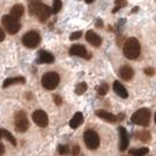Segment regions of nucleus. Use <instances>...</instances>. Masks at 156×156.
<instances>
[{"label": "nucleus", "mask_w": 156, "mask_h": 156, "mask_svg": "<svg viewBox=\"0 0 156 156\" xmlns=\"http://www.w3.org/2000/svg\"><path fill=\"white\" fill-rule=\"evenodd\" d=\"M30 13L32 16H38L40 21H46L48 19V16H51L52 11L47 5L42 4L39 0H32L30 1Z\"/></svg>", "instance_id": "obj_1"}, {"label": "nucleus", "mask_w": 156, "mask_h": 156, "mask_svg": "<svg viewBox=\"0 0 156 156\" xmlns=\"http://www.w3.org/2000/svg\"><path fill=\"white\" fill-rule=\"evenodd\" d=\"M141 45L136 38H129L126 40L123 46V54L129 60H135L140 56Z\"/></svg>", "instance_id": "obj_2"}, {"label": "nucleus", "mask_w": 156, "mask_h": 156, "mask_svg": "<svg viewBox=\"0 0 156 156\" xmlns=\"http://www.w3.org/2000/svg\"><path fill=\"white\" fill-rule=\"evenodd\" d=\"M60 82V76L58 73L55 72H48L46 73L42 78H41V83H42V87L46 88L48 90H53L55 89L58 85Z\"/></svg>", "instance_id": "obj_3"}, {"label": "nucleus", "mask_w": 156, "mask_h": 156, "mask_svg": "<svg viewBox=\"0 0 156 156\" xmlns=\"http://www.w3.org/2000/svg\"><path fill=\"white\" fill-rule=\"evenodd\" d=\"M132 121L135 125L142 126V127L148 126L150 121V110L148 108H141L136 110L132 115Z\"/></svg>", "instance_id": "obj_4"}, {"label": "nucleus", "mask_w": 156, "mask_h": 156, "mask_svg": "<svg viewBox=\"0 0 156 156\" xmlns=\"http://www.w3.org/2000/svg\"><path fill=\"white\" fill-rule=\"evenodd\" d=\"M1 23H2V26L5 27V30L7 31V33L9 34H16L18 32L20 31V27L21 25L19 23V19H16L11 16H4L2 19H1Z\"/></svg>", "instance_id": "obj_5"}, {"label": "nucleus", "mask_w": 156, "mask_h": 156, "mask_svg": "<svg viewBox=\"0 0 156 156\" xmlns=\"http://www.w3.org/2000/svg\"><path fill=\"white\" fill-rule=\"evenodd\" d=\"M83 140H85L87 148L90 150H95L100 146V137H99L98 133L94 130H86L85 135H83Z\"/></svg>", "instance_id": "obj_6"}, {"label": "nucleus", "mask_w": 156, "mask_h": 156, "mask_svg": "<svg viewBox=\"0 0 156 156\" xmlns=\"http://www.w3.org/2000/svg\"><path fill=\"white\" fill-rule=\"evenodd\" d=\"M14 127L19 132V133H23L27 130L28 128V119H27V115L26 113L20 110L14 116Z\"/></svg>", "instance_id": "obj_7"}, {"label": "nucleus", "mask_w": 156, "mask_h": 156, "mask_svg": "<svg viewBox=\"0 0 156 156\" xmlns=\"http://www.w3.org/2000/svg\"><path fill=\"white\" fill-rule=\"evenodd\" d=\"M40 35L37 31L27 32L23 37V44L28 48H35L40 44Z\"/></svg>", "instance_id": "obj_8"}, {"label": "nucleus", "mask_w": 156, "mask_h": 156, "mask_svg": "<svg viewBox=\"0 0 156 156\" xmlns=\"http://www.w3.org/2000/svg\"><path fill=\"white\" fill-rule=\"evenodd\" d=\"M32 119H33L34 123L38 125L39 127L45 128V127H47V125H48V115H47L44 110H41V109L35 110V112L32 114Z\"/></svg>", "instance_id": "obj_9"}, {"label": "nucleus", "mask_w": 156, "mask_h": 156, "mask_svg": "<svg viewBox=\"0 0 156 156\" xmlns=\"http://www.w3.org/2000/svg\"><path fill=\"white\" fill-rule=\"evenodd\" d=\"M69 54L75 55V56H80V58H85V59H89L90 55L88 54L87 49L81 45H73L69 48Z\"/></svg>", "instance_id": "obj_10"}, {"label": "nucleus", "mask_w": 156, "mask_h": 156, "mask_svg": "<svg viewBox=\"0 0 156 156\" xmlns=\"http://www.w3.org/2000/svg\"><path fill=\"white\" fill-rule=\"evenodd\" d=\"M119 134H120V149L122 151H125L128 148L129 144V139H128V134L125 127H120L119 128Z\"/></svg>", "instance_id": "obj_11"}, {"label": "nucleus", "mask_w": 156, "mask_h": 156, "mask_svg": "<svg viewBox=\"0 0 156 156\" xmlns=\"http://www.w3.org/2000/svg\"><path fill=\"white\" fill-rule=\"evenodd\" d=\"M86 40L94 47H100L101 46V42L102 40L101 38L93 31H88L86 33Z\"/></svg>", "instance_id": "obj_12"}, {"label": "nucleus", "mask_w": 156, "mask_h": 156, "mask_svg": "<svg viewBox=\"0 0 156 156\" xmlns=\"http://www.w3.org/2000/svg\"><path fill=\"white\" fill-rule=\"evenodd\" d=\"M39 58H38V62L39 63H52L54 62V56L51 54L49 52L41 49L39 51Z\"/></svg>", "instance_id": "obj_13"}, {"label": "nucleus", "mask_w": 156, "mask_h": 156, "mask_svg": "<svg viewBox=\"0 0 156 156\" xmlns=\"http://www.w3.org/2000/svg\"><path fill=\"white\" fill-rule=\"evenodd\" d=\"M95 114H96V116L101 117L102 120H105L107 122H110V123H115L117 121V117L115 115L110 114V113L106 112V110H96Z\"/></svg>", "instance_id": "obj_14"}, {"label": "nucleus", "mask_w": 156, "mask_h": 156, "mask_svg": "<svg viewBox=\"0 0 156 156\" xmlns=\"http://www.w3.org/2000/svg\"><path fill=\"white\" fill-rule=\"evenodd\" d=\"M82 123H83V115H82V113L78 112L74 114V116L72 117V120L69 121V127L73 129H76Z\"/></svg>", "instance_id": "obj_15"}, {"label": "nucleus", "mask_w": 156, "mask_h": 156, "mask_svg": "<svg viewBox=\"0 0 156 156\" xmlns=\"http://www.w3.org/2000/svg\"><path fill=\"white\" fill-rule=\"evenodd\" d=\"M119 74H120V76L126 80V81H129V80H132L134 76V70L132 67H129V66H123V67H121V69L119 72Z\"/></svg>", "instance_id": "obj_16"}, {"label": "nucleus", "mask_w": 156, "mask_h": 156, "mask_svg": "<svg viewBox=\"0 0 156 156\" xmlns=\"http://www.w3.org/2000/svg\"><path fill=\"white\" fill-rule=\"evenodd\" d=\"M113 89H114V92H115L120 98H122V99H127V98H128V92H127V89H126L125 86L121 85L119 81H115V82H114Z\"/></svg>", "instance_id": "obj_17"}, {"label": "nucleus", "mask_w": 156, "mask_h": 156, "mask_svg": "<svg viewBox=\"0 0 156 156\" xmlns=\"http://www.w3.org/2000/svg\"><path fill=\"white\" fill-rule=\"evenodd\" d=\"M23 12H25V8L21 4H18V5H14L12 9H11V16L16 19H20L23 16Z\"/></svg>", "instance_id": "obj_18"}, {"label": "nucleus", "mask_w": 156, "mask_h": 156, "mask_svg": "<svg viewBox=\"0 0 156 156\" xmlns=\"http://www.w3.org/2000/svg\"><path fill=\"white\" fill-rule=\"evenodd\" d=\"M16 83H25V78L23 76H19V78H11V79H6L2 87L6 88L8 86H12V85H16Z\"/></svg>", "instance_id": "obj_19"}, {"label": "nucleus", "mask_w": 156, "mask_h": 156, "mask_svg": "<svg viewBox=\"0 0 156 156\" xmlns=\"http://www.w3.org/2000/svg\"><path fill=\"white\" fill-rule=\"evenodd\" d=\"M136 137L140 139V141H142V142H149L151 136H150V133H149V132L143 130V132H140V133L136 134Z\"/></svg>", "instance_id": "obj_20"}, {"label": "nucleus", "mask_w": 156, "mask_h": 156, "mask_svg": "<svg viewBox=\"0 0 156 156\" xmlns=\"http://www.w3.org/2000/svg\"><path fill=\"white\" fill-rule=\"evenodd\" d=\"M1 135H4V136L6 137V140H7L8 142H11V144H13V146H16V140L14 139V136H13L12 134L9 133L8 130L4 129V130L1 132Z\"/></svg>", "instance_id": "obj_21"}, {"label": "nucleus", "mask_w": 156, "mask_h": 156, "mask_svg": "<svg viewBox=\"0 0 156 156\" xmlns=\"http://www.w3.org/2000/svg\"><path fill=\"white\" fill-rule=\"evenodd\" d=\"M149 153L148 148H141V149H132L129 150V154L130 155H146Z\"/></svg>", "instance_id": "obj_22"}, {"label": "nucleus", "mask_w": 156, "mask_h": 156, "mask_svg": "<svg viewBox=\"0 0 156 156\" xmlns=\"http://www.w3.org/2000/svg\"><path fill=\"white\" fill-rule=\"evenodd\" d=\"M87 90V83L86 82H80L78 86L75 87V93L78 95H82Z\"/></svg>", "instance_id": "obj_23"}, {"label": "nucleus", "mask_w": 156, "mask_h": 156, "mask_svg": "<svg viewBox=\"0 0 156 156\" xmlns=\"http://www.w3.org/2000/svg\"><path fill=\"white\" fill-rule=\"evenodd\" d=\"M62 7V1L61 0H54L53 1V8L51 9L53 13H58V12H60V9Z\"/></svg>", "instance_id": "obj_24"}, {"label": "nucleus", "mask_w": 156, "mask_h": 156, "mask_svg": "<svg viewBox=\"0 0 156 156\" xmlns=\"http://www.w3.org/2000/svg\"><path fill=\"white\" fill-rule=\"evenodd\" d=\"M126 5H127V1H126V0H115V8L113 9V12L115 13L120 8L125 7Z\"/></svg>", "instance_id": "obj_25"}, {"label": "nucleus", "mask_w": 156, "mask_h": 156, "mask_svg": "<svg viewBox=\"0 0 156 156\" xmlns=\"http://www.w3.org/2000/svg\"><path fill=\"white\" fill-rule=\"evenodd\" d=\"M108 89H109V86L107 83H102L101 86L98 88V93H99V95H106Z\"/></svg>", "instance_id": "obj_26"}, {"label": "nucleus", "mask_w": 156, "mask_h": 156, "mask_svg": "<svg viewBox=\"0 0 156 156\" xmlns=\"http://www.w3.org/2000/svg\"><path fill=\"white\" fill-rule=\"evenodd\" d=\"M58 150H59L60 154H65V155L69 153V148H68V146H66V144H65V146H59V149H58Z\"/></svg>", "instance_id": "obj_27"}, {"label": "nucleus", "mask_w": 156, "mask_h": 156, "mask_svg": "<svg viewBox=\"0 0 156 156\" xmlns=\"http://www.w3.org/2000/svg\"><path fill=\"white\" fill-rule=\"evenodd\" d=\"M82 35V32L81 31H78V32H73L72 34H70V37H69V39L70 40H76L79 39L80 37Z\"/></svg>", "instance_id": "obj_28"}, {"label": "nucleus", "mask_w": 156, "mask_h": 156, "mask_svg": "<svg viewBox=\"0 0 156 156\" xmlns=\"http://www.w3.org/2000/svg\"><path fill=\"white\" fill-rule=\"evenodd\" d=\"M54 102L58 105V106H61V103H62V99H61V96H59V95H54Z\"/></svg>", "instance_id": "obj_29"}, {"label": "nucleus", "mask_w": 156, "mask_h": 156, "mask_svg": "<svg viewBox=\"0 0 156 156\" xmlns=\"http://www.w3.org/2000/svg\"><path fill=\"white\" fill-rule=\"evenodd\" d=\"M144 73H146L147 75H150V76H151V75H154L155 69H154V68H151V67H149V68H146V69H144Z\"/></svg>", "instance_id": "obj_30"}, {"label": "nucleus", "mask_w": 156, "mask_h": 156, "mask_svg": "<svg viewBox=\"0 0 156 156\" xmlns=\"http://www.w3.org/2000/svg\"><path fill=\"white\" fill-rule=\"evenodd\" d=\"M79 153H80V147H79V146H74V147H73V150H72V154H73V155H78Z\"/></svg>", "instance_id": "obj_31"}, {"label": "nucleus", "mask_w": 156, "mask_h": 156, "mask_svg": "<svg viewBox=\"0 0 156 156\" xmlns=\"http://www.w3.org/2000/svg\"><path fill=\"white\" fill-rule=\"evenodd\" d=\"M4 39H5V33H4V31H2L1 27H0V42H1Z\"/></svg>", "instance_id": "obj_32"}, {"label": "nucleus", "mask_w": 156, "mask_h": 156, "mask_svg": "<svg viewBox=\"0 0 156 156\" xmlns=\"http://www.w3.org/2000/svg\"><path fill=\"white\" fill-rule=\"evenodd\" d=\"M4 153H5V147H4V144L0 142V155L4 154Z\"/></svg>", "instance_id": "obj_33"}, {"label": "nucleus", "mask_w": 156, "mask_h": 156, "mask_svg": "<svg viewBox=\"0 0 156 156\" xmlns=\"http://www.w3.org/2000/svg\"><path fill=\"white\" fill-rule=\"evenodd\" d=\"M102 25H103V23H102V20H98V23H96V27H102Z\"/></svg>", "instance_id": "obj_34"}, {"label": "nucleus", "mask_w": 156, "mask_h": 156, "mask_svg": "<svg viewBox=\"0 0 156 156\" xmlns=\"http://www.w3.org/2000/svg\"><path fill=\"white\" fill-rule=\"evenodd\" d=\"M92 1H94V0H86V2H88V4H89V2H92Z\"/></svg>", "instance_id": "obj_35"}, {"label": "nucleus", "mask_w": 156, "mask_h": 156, "mask_svg": "<svg viewBox=\"0 0 156 156\" xmlns=\"http://www.w3.org/2000/svg\"><path fill=\"white\" fill-rule=\"evenodd\" d=\"M0 137H1V130H0Z\"/></svg>", "instance_id": "obj_36"}]
</instances>
